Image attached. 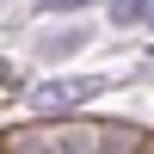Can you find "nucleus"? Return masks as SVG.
Listing matches in <instances>:
<instances>
[{"instance_id": "nucleus-6", "label": "nucleus", "mask_w": 154, "mask_h": 154, "mask_svg": "<svg viewBox=\"0 0 154 154\" xmlns=\"http://www.w3.org/2000/svg\"><path fill=\"white\" fill-rule=\"evenodd\" d=\"M148 25H154V19H148Z\"/></svg>"}, {"instance_id": "nucleus-2", "label": "nucleus", "mask_w": 154, "mask_h": 154, "mask_svg": "<svg viewBox=\"0 0 154 154\" xmlns=\"http://www.w3.org/2000/svg\"><path fill=\"white\" fill-rule=\"evenodd\" d=\"M136 19H154L148 0H111V25H136Z\"/></svg>"}, {"instance_id": "nucleus-1", "label": "nucleus", "mask_w": 154, "mask_h": 154, "mask_svg": "<svg viewBox=\"0 0 154 154\" xmlns=\"http://www.w3.org/2000/svg\"><path fill=\"white\" fill-rule=\"evenodd\" d=\"M93 93H99V80H49V86H37V93H31V105L43 111V117H56V111L80 105V99H93Z\"/></svg>"}, {"instance_id": "nucleus-4", "label": "nucleus", "mask_w": 154, "mask_h": 154, "mask_svg": "<svg viewBox=\"0 0 154 154\" xmlns=\"http://www.w3.org/2000/svg\"><path fill=\"white\" fill-rule=\"evenodd\" d=\"M6 154H49V142H12Z\"/></svg>"}, {"instance_id": "nucleus-5", "label": "nucleus", "mask_w": 154, "mask_h": 154, "mask_svg": "<svg viewBox=\"0 0 154 154\" xmlns=\"http://www.w3.org/2000/svg\"><path fill=\"white\" fill-rule=\"evenodd\" d=\"M49 6H56V12H74V6H86V0H49Z\"/></svg>"}, {"instance_id": "nucleus-3", "label": "nucleus", "mask_w": 154, "mask_h": 154, "mask_svg": "<svg viewBox=\"0 0 154 154\" xmlns=\"http://www.w3.org/2000/svg\"><path fill=\"white\" fill-rule=\"evenodd\" d=\"M49 154H93V148H86L80 136H62V142H49Z\"/></svg>"}]
</instances>
